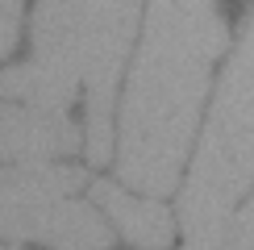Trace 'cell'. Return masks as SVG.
<instances>
[{"instance_id": "4", "label": "cell", "mask_w": 254, "mask_h": 250, "mask_svg": "<svg viewBox=\"0 0 254 250\" xmlns=\"http://www.w3.org/2000/svg\"><path fill=\"white\" fill-rule=\"evenodd\" d=\"M79 167L13 163L0 171V238L46 242L55 250H109L113 229L92 204H79Z\"/></svg>"}, {"instance_id": "9", "label": "cell", "mask_w": 254, "mask_h": 250, "mask_svg": "<svg viewBox=\"0 0 254 250\" xmlns=\"http://www.w3.org/2000/svg\"><path fill=\"white\" fill-rule=\"evenodd\" d=\"M0 250H17V246H0Z\"/></svg>"}, {"instance_id": "10", "label": "cell", "mask_w": 254, "mask_h": 250, "mask_svg": "<svg viewBox=\"0 0 254 250\" xmlns=\"http://www.w3.org/2000/svg\"><path fill=\"white\" fill-rule=\"evenodd\" d=\"M250 204H254V196H250Z\"/></svg>"}, {"instance_id": "3", "label": "cell", "mask_w": 254, "mask_h": 250, "mask_svg": "<svg viewBox=\"0 0 254 250\" xmlns=\"http://www.w3.org/2000/svg\"><path fill=\"white\" fill-rule=\"evenodd\" d=\"M142 0H38L34 50L42 62L83 83L88 96V163H109L113 96L137 34Z\"/></svg>"}, {"instance_id": "5", "label": "cell", "mask_w": 254, "mask_h": 250, "mask_svg": "<svg viewBox=\"0 0 254 250\" xmlns=\"http://www.w3.org/2000/svg\"><path fill=\"white\" fill-rule=\"evenodd\" d=\"M79 142H88V133H79L67 109L0 104V163H50L75 154Z\"/></svg>"}, {"instance_id": "1", "label": "cell", "mask_w": 254, "mask_h": 250, "mask_svg": "<svg viewBox=\"0 0 254 250\" xmlns=\"http://www.w3.org/2000/svg\"><path fill=\"white\" fill-rule=\"evenodd\" d=\"M213 0H150L146 34L121 100L117 171L142 196H171L208 96V67L225 50Z\"/></svg>"}, {"instance_id": "6", "label": "cell", "mask_w": 254, "mask_h": 250, "mask_svg": "<svg viewBox=\"0 0 254 250\" xmlns=\"http://www.w3.org/2000/svg\"><path fill=\"white\" fill-rule=\"evenodd\" d=\"M92 204H100L104 213H109V221L142 250H163L175 238V221H171V213L158 204V196L142 200V196H129L125 188L109 184V180H96L92 184Z\"/></svg>"}, {"instance_id": "2", "label": "cell", "mask_w": 254, "mask_h": 250, "mask_svg": "<svg viewBox=\"0 0 254 250\" xmlns=\"http://www.w3.org/2000/svg\"><path fill=\"white\" fill-rule=\"evenodd\" d=\"M250 184H254V13L217 83L192 175L179 196L184 250H217L234 221V204Z\"/></svg>"}, {"instance_id": "8", "label": "cell", "mask_w": 254, "mask_h": 250, "mask_svg": "<svg viewBox=\"0 0 254 250\" xmlns=\"http://www.w3.org/2000/svg\"><path fill=\"white\" fill-rule=\"evenodd\" d=\"M21 34V0H0V59L17 46Z\"/></svg>"}, {"instance_id": "7", "label": "cell", "mask_w": 254, "mask_h": 250, "mask_svg": "<svg viewBox=\"0 0 254 250\" xmlns=\"http://www.w3.org/2000/svg\"><path fill=\"white\" fill-rule=\"evenodd\" d=\"M79 92H83L79 79L63 75L59 67H50V62H42V59L21 62L13 71H0V96L29 100V104H38V109H67Z\"/></svg>"}]
</instances>
